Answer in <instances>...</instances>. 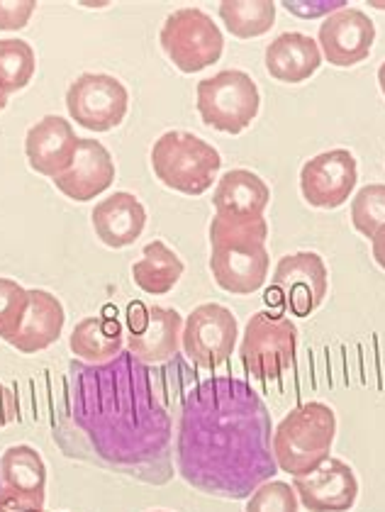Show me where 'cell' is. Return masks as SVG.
Wrapping results in <instances>:
<instances>
[{"mask_svg":"<svg viewBox=\"0 0 385 512\" xmlns=\"http://www.w3.org/2000/svg\"><path fill=\"white\" fill-rule=\"evenodd\" d=\"M66 386L83 452L142 481H169L174 425L147 364L130 352L103 366L74 364Z\"/></svg>","mask_w":385,"mask_h":512,"instance_id":"cell-1","label":"cell"},{"mask_svg":"<svg viewBox=\"0 0 385 512\" xmlns=\"http://www.w3.org/2000/svg\"><path fill=\"white\" fill-rule=\"evenodd\" d=\"M176 469L195 491L227 500L251 498L276 476L271 413L247 381L212 376L186 395Z\"/></svg>","mask_w":385,"mask_h":512,"instance_id":"cell-2","label":"cell"},{"mask_svg":"<svg viewBox=\"0 0 385 512\" xmlns=\"http://www.w3.org/2000/svg\"><path fill=\"white\" fill-rule=\"evenodd\" d=\"M269 222L227 220L212 217L210 222V271L217 286L232 296H249L264 288L269 276Z\"/></svg>","mask_w":385,"mask_h":512,"instance_id":"cell-3","label":"cell"},{"mask_svg":"<svg viewBox=\"0 0 385 512\" xmlns=\"http://www.w3.org/2000/svg\"><path fill=\"white\" fill-rule=\"evenodd\" d=\"M337 437V415L320 400L298 405L273 430V456L278 471L293 478L308 476L329 459Z\"/></svg>","mask_w":385,"mask_h":512,"instance_id":"cell-4","label":"cell"},{"mask_svg":"<svg viewBox=\"0 0 385 512\" xmlns=\"http://www.w3.org/2000/svg\"><path fill=\"white\" fill-rule=\"evenodd\" d=\"M220 166V152L191 132H166L152 147L154 176L183 196H203L210 191Z\"/></svg>","mask_w":385,"mask_h":512,"instance_id":"cell-5","label":"cell"},{"mask_svg":"<svg viewBox=\"0 0 385 512\" xmlns=\"http://www.w3.org/2000/svg\"><path fill=\"white\" fill-rule=\"evenodd\" d=\"M198 113L208 127L225 135H239L254 122L261 96L249 74L225 69L198 83Z\"/></svg>","mask_w":385,"mask_h":512,"instance_id":"cell-6","label":"cell"},{"mask_svg":"<svg viewBox=\"0 0 385 512\" xmlns=\"http://www.w3.org/2000/svg\"><path fill=\"white\" fill-rule=\"evenodd\" d=\"M298 352V327L286 315H251L239 344V359L256 381H276L290 369Z\"/></svg>","mask_w":385,"mask_h":512,"instance_id":"cell-7","label":"cell"},{"mask_svg":"<svg viewBox=\"0 0 385 512\" xmlns=\"http://www.w3.org/2000/svg\"><path fill=\"white\" fill-rule=\"evenodd\" d=\"M159 42L171 64L183 74H198L217 64L225 49L222 32L200 8L174 10L161 25Z\"/></svg>","mask_w":385,"mask_h":512,"instance_id":"cell-8","label":"cell"},{"mask_svg":"<svg viewBox=\"0 0 385 512\" xmlns=\"http://www.w3.org/2000/svg\"><path fill=\"white\" fill-rule=\"evenodd\" d=\"M329 291L327 264L315 252H295L283 256L273 271L271 291L266 300L290 310L295 317H308L325 303Z\"/></svg>","mask_w":385,"mask_h":512,"instance_id":"cell-9","label":"cell"},{"mask_svg":"<svg viewBox=\"0 0 385 512\" xmlns=\"http://www.w3.org/2000/svg\"><path fill=\"white\" fill-rule=\"evenodd\" d=\"M130 93L125 83L110 74H81L66 91V110L78 127L91 132H110L122 125Z\"/></svg>","mask_w":385,"mask_h":512,"instance_id":"cell-10","label":"cell"},{"mask_svg":"<svg viewBox=\"0 0 385 512\" xmlns=\"http://www.w3.org/2000/svg\"><path fill=\"white\" fill-rule=\"evenodd\" d=\"M183 322L186 320L174 308L144 305L135 300L127 310V352L147 366L176 359L181 349Z\"/></svg>","mask_w":385,"mask_h":512,"instance_id":"cell-11","label":"cell"},{"mask_svg":"<svg viewBox=\"0 0 385 512\" xmlns=\"http://www.w3.org/2000/svg\"><path fill=\"white\" fill-rule=\"evenodd\" d=\"M239 337L237 317L225 305H198L183 322V352L200 369H217L234 352Z\"/></svg>","mask_w":385,"mask_h":512,"instance_id":"cell-12","label":"cell"},{"mask_svg":"<svg viewBox=\"0 0 385 512\" xmlns=\"http://www.w3.org/2000/svg\"><path fill=\"white\" fill-rule=\"evenodd\" d=\"M359 181V164L349 149L317 154L300 171V193L305 203L320 210L344 205Z\"/></svg>","mask_w":385,"mask_h":512,"instance_id":"cell-13","label":"cell"},{"mask_svg":"<svg viewBox=\"0 0 385 512\" xmlns=\"http://www.w3.org/2000/svg\"><path fill=\"white\" fill-rule=\"evenodd\" d=\"M317 40L329 64L349 69L368 59L376 42V25L364 10L344 8L322 22Z\"/></svg>","mask_w":385,"mask_h":512,"instance_id":"cell-14","label":"cell"},{"mask_svg":"<svg viewBox=\"0 0 385 512\" xmlns=\"http://www.w3.org/2000/svg\"><path fill=\"white\" fill-rule=\"evenodd\" d=\"M293 491L310 512H347L359 498V481L349 464L329 456L320 469L295 478Z\"/></svg>","mask_w":385,"mask_h":512,"instance_id":"cell-15","label":"cell"},{"mask_svg":"<svg viewBox=\"0 0 385 512\" xmlns=\"http://www.w3.org/2000/svg\"><path fill=\"white\" fill-rule=\"evenodd\" d=\"M115 161L98 139H78L69 169L54 178V186L76 203H88L115 183Z\"/></svg>","mask_w":385,"mask_h":512,"instance_id":"cell-16","label":"cell"},{"mask_svg":"<svg viewBox=\"0 0 385 512\" xmlns=\"http://www.w3.org/2000/svg\"><path fill=\"white\" fill-rule=\"evenodd\" d=\"M76 130L71 127V122L59 115H47L30 127L25 137V154L30 161L32 169L37 174L47 178H57L64 174L66 169L74 161L76 147H78Z\"/></svg>","mask_w":385,"mask_h":512,"instance_id":"cell-17","label":"cell"},{"mask_svg":"<svg viewBox=\"0 0 385 512\" xmlns=\"http://www.w3.org/2000/svg\"><path fill=\"white\" fill-rule=\"evenodd\" d=\"M27 298H30V305H27L25 320L20 330L8 339V344L20 354H37L59 342L66 325V313L61 300L42 288H30Z\"/></svg>","mask_w":385,"mask_h":512,"instance_id":"cell-18","label":"cell"},{"mask_svg":"<svg viewBox=\"0 0 385 512\" xmlns=\"http://www.w3.org/2000/svg\"><path fill=\"white\" fill-rule=\"evenodd\" d=\"M93 230L110 249H125L142 237L147 227V210L132 193H113L93 208Z\"/></svg>","mask_w":385,"mask_h":512,"instance_id":"cell-19","label":"cell"},{"mask_svg":"<svg viewBox=\"0 0 385 512\" xmlns=\"http://www.w3.org/2000/svg\"><path fill=\"white\" fill-rule=\"evenodd\" d=\"M271 203V191L264 178L247 169H232L217 181L212 205L217 217L227 220H261Z\"/></svg>","mask_w":385,"mask_h":512,"instance_id":"cell-20","label":"cell"},{"mask_svg":"<svg viewBox=\"0 0 385 512\" xmlns=\"http://www.w3.org/2000/svg\"><path fill=\"white\" fill-rule=\"evenodd\" d=\"M320 64V47L303 32H283L266 47V69L281 83L308 81Z\"/></svg>","mask_w":385,"mask_h":512,"instance_id":"cell-21","label":"cell"},{"mask_svg":"<svg viewBox=\"0 0 385 512\" xmlns=\"http://www.w3.org/2000/svg\"><path fill=\"white\" fill-rule=\"evenodd\" d=\"M125 347V330L113 317L91 315L76 322L69 337V349L88 366H103L117 359Z\"/></svg>","mask_w":385,"mask_h":512,"instance_id":"cell-22","label":"cell"},{"mask_svg":"<svg viewBox=\"0 0 385 512\" xmlns=\"http://www.w3.org/2000/svg\"><path fill=\"white\" fill-rule=\"evenodd\" d=\"M183 271H186V264H183L181 256L166 242L154 239V242L144 244L142 261L132 266V278L144 293L166 296L181 281Z\"/></svg>","mask_w":385,"mask_h":512,"instance_id":"cell-23","label":"cell"},{"mask_svg":"<svg viewBox=\"0 0 385 512\" xmlns=\"http://www.w3.org/2000/svg\"><path fill=\"white\" fill-rule=\"evenodd\" d=\"M0 481L18 493L47 498V466L42 454L30 444H15L0 456Z\"/></svg>","mask_w":385,"mask_h":512,"instance_id":"cell-24","label":"cell"},{"mask_svg":"<svg viewBox=\"0 0 385 512\" xmlns=\"http://www.w3.org/2000/svg\"><path fill=\"white\" fill-rule=\"evenodd\" d=\"M220 18L227 30L239 40L264 37L276 22L273 0H222Z\"/></svg>","mask_w":385,"mask_h":512,"instance_id":"cell-25","label":"cell"},{"mask_svg":"<svg viewBox=\"0 0 385 512\" xmlns=\"http://www.w3.org/2000/svg\"><path fill=\"white\" fill-rule=\"evenodd\" d=\"M37 71L35 49L25 40H0V86L5 93H18L30 86Z\"/></svg>","mask_w":385,"mask_h":512,"instance_id":"cell-26","label":"cell"},{"mask_svg":"<svg viewBox=\"0 0 385 512\" xmlns=\"http://www.w3.org/2000/svg\"><path fill=\"white\" fill-rule=\"evenodd\" d=\"M351 222L356 232L373 239L385 227V183L364 186L351 200Z\"/></svg>","mask_w":385,"mask_h":512,"instance_id":"cell-27","label":"cell"},{"mask_svg":"<svg viewBox=\"0 0 385 512\" xmlns=\"http://www.w3.org/2000/svg\"><path fill=\"white\" fill-rule=\"evenodd\" d=\"M27 305H30L27 288H22L13 278H0V339L8 342L20 330Z\"/></svg>","mask_w":385,"mask_h":512,"instance_id":"cell-28","label":"cell"},{"mask_svg":"<svg viewBox=\"0 0 385 512\" xmlns=\"http://www.w3.org/2000/svg\"><path fill=\"white\" fill-rule=\"evenodd\" d=\"M247 512H298V495L283 481H269L251 493Z\"/></svg>","mask_w":385,"mask_h":512,"instance_id":"cell-29","label":"cell"},{"mask_svg":"<svg viewBox=\"0 0 385 512\" xmlns=\"http://www.w3.org/2000/svg\"><path fill=\"white\" fill-rule=\"evenodd\" d=\"M37 0H0V30H22L32 18Z\"/></svg>","mask_w":385,"mask_h":512,"instance_id":"cell-30","label":"cell"},{"mask_svg":"<svg viewBox=\"0 0 385 512\" xmlns=\"http://www.w3.org/2000/svg\"><path fill=\"white\" fill-rule=\"evenodd\" d=\"M47 498L42 495L18 493L13 488H0V512H44Z\"/></svg>","mask_w":385,"mask_h":512,"instance_id":"cell-31","label":"cell"},{"mask_svg":"<svg viewBox=\"0 0 385 512\" xmlns=\"http://www.w3.org/2000/svg\"><path fill=\"white\" fill-rule=\"evenodd\" d=\"M15 417H18V398L8 386L0 383V427L15 422Z\"/></svg>","mask_w":385,"mask_h":512,"instance_id":"cell-32","label":"cell"},{"mask_svg":"<svg viewBox=\"0 0 385 512\" xmlns=\"http://www.w3.org/2000/svg\"><path fill=\"white\" fill-rule=\"evenodd\" d=\"M371 242H373V259H376V264L385 271V227L371 239Z\"/></svg>","mask_w":385,"mask_h":512,"instance_id":"cell-33","label":"cell"},{"mask_svg":"<svg viewBox=\"0 0 385 512\" xmlns=\"http://www.w3.org/2000/svg\"><path fill=\"white\" fill-rule=\"evenodd\" d=\"M378 86H381V91L385 96V61L381 64V69H378Z\"/></svg>","mask_w":385,"mask_h":512,"instance_id":"cell-34","label":"cell"},{"mask_svg":"<svg viewBox=\"0 0 385 512\" xmlns=\"http://www.w3.org/2000/svg\"><path fill=\"white\" fill-rule=\"evenodd\" d=\"M5 105H8V93H5V88L0 86V113L5 110Z\"/></svg>","mask_w":385,"mask_h":512,"instance_id":"cell-35","label":"cell"},{"mask_svg":"<svg viewBox=\"0 0 385 512\" xmlns=\"http://www.w3.org/2000/svg\"><path fill=\"white\" fill-rule=\"evenodd\" d=\"M152 512H169V510H152Z\"/></svg>","mask_w":385,"mask_h":512,"instance_id":"cell-36","label":"cell"},{"mask_svg":"<svg viewBox=\"0 0 385 512\" xmlns=\"http://www.w3.org/2000/svg\"><path fill=\"white\" fill-rule=\"evenodd\" d=\"M0 488H3V481H0Z\"/></svg>","mask_w":385,"mask_h":512,"instance_id":"cell-37","label":"cell"}]
</instances>
